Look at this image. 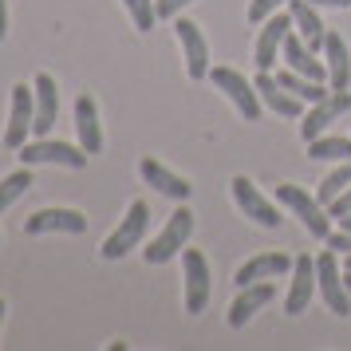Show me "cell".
I'll use <instances>...</instances> for the list:
<instances>
[{"mask_svg": "<svg viewBox=\"0 0 351 351\" xmlns=\"http://www.w3.org/2000/svg\"><path fill=\"white\" fill-rule=\"evenodd\" d=\"M276 202H280L292 217H300V225L316 241L332 237V213H328V206L319 202L316 193H308L304 186H296V182H285V186H276Z\"/></svg>", "mask_w": 351, "mask_h": 351, "instance_id": "cell-1", "label": "cell"}, {"mask_svg": "<svg viewBox=\"0 0 351 351\" xmlns=\"http://www.w3.org/2000/svg\"><path fill=\"white\" fill-rule=\"evenodd\" d=\"M146 229H150V206L146 202H130L127 217L119 221V229H114L111 237L103 241V261H123V256L130 253V249H138L146 237Z\"/></svg>", "mask_w": 351, "mask_h": 351, "instance_id": "cell-2", "label": "cell"}, {"mask_svg": "<svg viewBox=\"0 0 351 351\" xmlns=\"http://www.w3.org/2000/svg\"><path fill=\"white\" fill-rule=\"evenodd\" d=\"M16 158L24 166H67V170H83L87 166V150L71 143H56V138H32L16 150Z\"/></svg>", "mask_w": 351, "mask_h": 351, "instance_id": "cell-3", "label": "cell"}, {"mask_svg": "<svg viewBox=\"0 0 351 351\" xmlns=\"http://www.w3.org/2000/svg\"><path fill=\"white\" fill-rule=\"evenodd\" d=\"M190 233H193V213L186 206L170 213V221L162 225V233L150 241V249H143L146 265H166L170 256H178L186 245H190Z\"/></svg>", "mask_w": 351, "mask_h": 351, "instance_id": "cell-4", "label": "cell"}, {"mask_svg": "<svg viewBox=\"0 0 351 351\" xmlns=\"http://www.w3.org/2000/svg\"><path fill=\"white\" fill-rule=\"evenodd\" d=\"M316 288H319V300L328 304L332 316H351V296H348V285H343L339 253L335 249L316 256Z\"/></svg>", "mask_w": 351, "mask_h": 351, "instance_id": "cell-5", "label": "cell"}, {"mask_svg": "<svg viewBox=\"0 0 351 351\" xmlns=\"http://www.w3.org/2000/svg\"><path fill=\"white\" fill-rule=\"evenodd\" d=\"M209 83L217 91H225V99L237 107V114L245 123H256L261 119V95H256V87L241 71H233V67H209Z\"/></svg>", "mask_w": 351, "mask_h": 351, "instance_id": "cell-6", "label": "cell"}, {"mask_svg": "<svg viewBox=\"0 0 351 351\" xmlns=\"http://www.w3.org/2000/svg\"><path fill=\"white\" fill-rule=\"evenodd\" d=\"M182 280H186V312L202 316L209 296H213V276H209V261L197 249H182Z\"/></svg>", "mask_w": 351, "mask_h": 351, "instance_id": "cell-7", "label": "cell"}, {"mask_svg": "<svg viewBox=\"0 0 351 351\" xmlns=\"http://www.w3.org/2000/svg\"><path fill=\"white\" fill-rule=\"evenodd\" d=\"M36 123V91L32 83H16L12 87V107H8V123H4V150H20L32 134Z\"/></svg>", "mask_w": 351, "mask_h": 351, "instance_id": "cell-8", "label": "cell"}, {"mask_svg": "<svg viewBox=\"0 0 351 351\" xmlns=\"http://www.w3.org/2000/svg\"><path fill=\"white\" fill-rule=\"evenodd\" d=\"M174 36L182 44V60H186V75L190 80H209V44L202 28L186 16H174Z\"/></svg>", "mask_w": 351, "mask_h": 351, "instance_id": "cell-9", "label": "cell"}, {"mask_svg": "<svg viewBox=\"0 0 351 351\" xmlns=\"http://www.w3.org/2000/svg\"><path fill=\"white\" fill-rule=\"evenodd\" d=\"M312 300H316V256L300 253L292 261V285H288V296H285V312L300 316V312H308Z\"/></svg>", "mask_w": 351, "mask_h": 351, "instance_id": "cell-10", "label": "cell"}, {"mask_svg": "<svg viewBox=\"0 0 351 351\" xmlns=\"http://www.w3.org/2000/svg\"><path fill=\"white\" fill-rule=\"evenodd\" d=\"M351 111V91H328V99H319V103H312V111L304 114V123H300V134H304V143H312V138H319L324 130L332 127L339 114H348Z\"/></svg>", "mask_w": 351, "mask_h": 351, "instance_id": "cell-11", "label": "cell"}, {"mask_svg": "<svg viewBox=\"0 0 351 351\" xmlns=\"http://www.w3.org/2000/svg\"><path fill=\"white\" fill-rule=\"evenodd\" d=\"M24 233L28 237H44V233H71V237H80L87 233V217H83L80 209H40L32 213L28 221H24Z\"/></svg>", "mask_w": 351, "mask_h": 351, "instance_id": "cell-12", "label": "cell"}, {"mask_svg": "<svg viewBox=\"0 0 351 351\" xmlns=\"http://www.w3.org/2000/svg\"><path fill=\"white\" fill-rule=\"evenodd\" d=\"M229 186H233L237 209L245 213V217H253V221H256V225H265V229H276V225H280V213H276V206H272L269 197L256 190V186H253V182H249L245 174H237L233 182H229Z\"/></svg>", "mask_w": 351, "mask_h": 351, "instance_id": "cell-13", "label": "cell"}, {"mask_svg": "<svg viewBox=\"0 0 351 351\" xmlns=\"http://www.w3.org/2000/svg\"><path fill=\"white\" fill-rule=\"evenodd\" d=\"M288 32H292V16L288 12H272L265 24H261V36H256V67L261 71H272V64H276V56H280V48H285Z\"/></svg>", "mask_w": 351, "mask_h": 351, "instance_id": "cell-14", "label": "cell"}, {"mask_svg": "<svg viewBox=\"0 0 351 351\" xmlns=\"http://www.w3.org/2000/svg\"><path fill=\"white\" fill-rule=\"evenodd\" d=\"M32 91H36V123H32V134L36 138H48L51 127H56V114H60V87L51 80L48 71H40L32 80Z\"/></svg>", "mask_w": 351, "mask_h": 351, "instance_id": "cell-15", "label": "cell"}, {"mask_svg": "<svg viewBox=\"0 0 351 351\" xmlns=\"http://www.w3.org/2000/svg\"><path fill=\"white\" fill-rule=\"evenodd\" d=\"M253 87H256V95H261V103L269 111H276L280 119H304V99H296L288 87H280L272 71H261Z\"/></svg>", "mask_w": 351, "mask_h": 351, "instance_id": "cell-16", "label": "cell"}, {"mask_svg": "<svg viewBox=\"0 0 351 351\" xmlns=\"http://www.w3.org/2000/svg\"><path fill=\"white\" fill-rule=\"evenodd\" d=\"M292 261L296 256H288V253H256L253 261H245L237 269V276H233V285L245 288V285H256V280H272V276H285V272H292Z\"/></svg>", "mask_w": 351, "mask_h": 351, "instance_id": "cell-17", "label": "cell"}, {"mask_svg": "<svg viewBox=\"0 0 351 351\" xmlns=\"http://www.w3.org/2000/svg\"><path fill=\"white\" fill-rule=\"evenodd\" d=\"M276 300V288L269 285V280H256V285H245L237 292V300H233V308H229V328H245L249 319L261 312V308H269V304Z\"/></svg>", "mask_w": 351, "mask_h": 351, "instance_id": "cell-18", "label": "cell"}, {"mask_svg": "<svg viewBox=\"0 0 351 351\" xmlns=\"http://www.w3.org/2000/svg\"><path fill=\"white\" fill-rule=\"evenodd\" d=\"M288 16H292V28L300 32V40L312 51H324V36H328V24L319 20V8L312 0H288Z\"/></svg>", "mask_w": 351, "mask_h": 351, "instance_id": "cell-19", "label": "cell"}, {"mask_svg": "<svg viewBox=\"0 0 351 351\" xmlns=\"http://www.w3.org/2000/svg\"><path fill=\"white\" fill-rule=\"evenodd\" d=\"M324 64H328V83L335 91H351V51H348V40L339 32L328 28L324 36Z\"/></svg>", "mask_w": 351, "mask_h": 351, "instance_id": "cell-20", "label": "cell"}, {"mask_svg": "<svg viewBox=\"0 0 351 351\" xmlns=\"http://www.w3.org/2000/svg\"><path fill=\"white\" fill-rule=\"evenodd\" d=\"M138 174H143L146 186H154V190L166 193V197H174V202H190L193 186H190V182H186L182 174L166 170L158 158H143V162H138Z\"/></svg>", "mask_w": 351, "mask_h": 351, "instance_id": "cell-21", "label": "cell"}, {"mask_svg": "<svg viewBox=\"0 0 351 351\" xmlns=\"http://www.w3.org/2000/svg\"><path fill=\"white\" fill-rule=\"evenodd\" d=\"M75 130H80V146L87 154H99L103 150V127H99V107L91 95L75 99Z\"/></svg>", "mask_w": 351, "mask_h": 351, "instance_id": "cell-22", "label": "cell"}, {"mask_svg": "<svg viewBox=\"0 0 351 351\" xmlns=\"http://www.w3.org/2000/svg\"><path fill=\"white\" fill-rule=\"evenodd\" d=\"M276 83H280V87H288V91H292L296 99H304V103H319V99H328V91H332V87H324L319 80H308V75L292 71V67H288V71H280V75H276Z\"/></svg>", "mask_w": 351, "mask_h": 351, "instance_id": "cell-23", "label": "cell"}, {"mask_svg": "<svg viewBox=\"0 0 351 351\" xmlns=\"http://www.w3.org/2000/svg\"><path fill=\"white\" fill-rule=\"evenodd\" d=\"M308 158L312 162H351V138H343V134L312 138L308 143Z\"/></svg>", "mask_w": 351, "mask_h": 351, "instance_id": "cell-24", "label": "cell"}, {"mask_svg": "<svg viewBox=\"0 0 351 351\" xmlns=\"http://www.w3.org/2000/svg\"><path fill=\"white\" fill-rule=\"evenodd\" d=\"M28 190H32V170H28V166L16 170V174H8L4 182H0V213H4V209H12Z\"/></svg>", "mask_w": 351, "mask_h": 351, "instance_id": "cell-25", "label": "cell"}, {"mask_svg": "<svg viewBox=\"0 0 351 351\" xmlns=\"http://www.w3.org/2000/svg\"><path fill=\"white\" fill-rule=\"evenodd\" d=\"M348 186H351V162H343L339 170H332V174H328L324 182H319L316 197L324 202V206H328V202H332V197H339V193L348 190Z\"/></svg>", "mask_w": 351, "mask_h": 351, "instance_id": "cell-26", "label": "cell"}, {"mask_svg": "<svg viewBox=\"0 0 351 351\" xmlns=\"http://www.w3.org/2000/svg\"><path fill=\"white\" fill-rule=\"evenodd\" d=\"M123 8L130 12V20H134L138 32H154V24H158V8H154V0H123Z\"/></svg>", "mask_w": 351, "mask_h": 351, "instance_id": "cell-27", "label": "cell"}, {"mask_svg": "<svg viewBox=\"0 0 351 351\" xmlns=\"http://www.w3.org/2000/svg\"><path fill=\"white\" fill-rule=\"evenodd\" d=\"M288 0H249V24H265L272 12H280Z\"/></svg>", "mask_w": 351, "mask_h": 351, "instance_id": "cell-28", "label": "cell"}, {"mask_svg": "<svg viewBox=\"0 0 351 351\" xmlns=\"http://www.w3.org/2000/svg\"><path fill=\"white\" fill-rule=\"evenodd\" d=\"M328 213H332L335 221H339V217H348V213H351V186L339 193V197H332V202H328Z\"/></svg>", "mask_w": 351, "mask_h": 351, "instance_id": "cell-29", "label": "cell"}, {"mask_svg": "<svg viewBox=\"0 0 351 351\" xmlns=\"http://www.w3.org/2000/svg\"><path fill=\"white\" fill-rule=\"evenodd\" d=\"M186 4H193V0H154V8H158V20H174Z\"/></svg>", "mask_w": 351, "mask_h": 351, "instance_id": "cell-30", "label": "cell"}, {"mask_svg": "<svg viewBox=\"0 0 351 351\" xmlns=\"http://www.w3.org/2000/svg\"><path fill=\"white\" fill-rule=\"evenodd\" d=\"M328 249H335V253H351V229L332 233V237H328Z\"/></svg>", "mask_w": 351, "mask_h": 351, "instance_id": "cell-31", "label": "cell"}, {"mask_svg": "<svg viewBox=\"0 0 351 351\" xmlns=\"http://www.w3.org/2000/svg\"><path fill=\"white\" fill-rule=\"evenodd\" d=\"M316 8H351V0H312Z\"/></svg>", "mask_w": 351, "mask_h": 351, "instance_id": "cell-32", "label": "cell"}, {"mask_svg": "<svg viewBox=\"0 0 351 351\" xmlns=\"http://www.w3.org/2000/svg\"><path fill=\"white\" fill-rule=\"evenodd\" d=\"M4 32H8V4L0 0V40H4Z\"/></svg>", "mask_w": 351, "mask_h": 351, "instance_id": "cell-33", "label": "cell"}, {"mask_svg": "<svg viewBox=\"0 0 351 351\" xmlns=\"http://www.w3.org/2000/svg\"><path fill=\"white\" fill-rule=\"evenodd\" d=\"M4 312H8V304H4V296H0V324H4Z\"/></svg>", "mask_w": 351, "mask_h": 351, "instance_id": "cell-34", "label": "cell"}, {"mask_svg": "<svg viewBox=\"0 0 351 351\" xmlns=\"http://www.w3.org/2000/svg\"><path fill=\"white\" fill-rule=\"evenodd\" d=\"M339 225H343V229H351V213H348V217H339Z\"/></svg>", "mask_w": 351, "mask_h": 351, "instance_id": "cell-35", "label": "cell"}, {"mask_svg": "<svg viewBox=\"0 0 351 351\" xmlns=\"http://www.w3.org/2000/svg\"><path fill=\"white\" fill-rule=\"evenodd\" d=\"M343 285H348V296H351V269H348V276H343Z\"/></svg>", "mask_w": 351, "mask_h": 351, "instance_id": "cell-36", "label": "cell"}, {"mask_svg": "<svg viewBox=\"0 0 351 351\" xmlns=\"http://www.w3.org/2000/svg\"><path fill=\"white\" fill-rule=\"evenodd\" d=\"M348 269H351V256H348Z\"/></svg>", "mask_w": 351, "mask_h": 351, "instance_id": "cell-37", "label": "cell"}]
</instances>
